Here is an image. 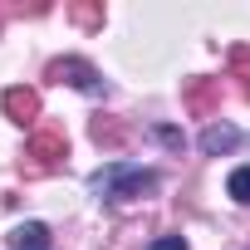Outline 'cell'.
<instances>
[{"mask_svg":"<svg viewBox=\"0 0 250 250\" xmlns=\"http://www.w3.org/2000/svg\"><path fill=\"white\" fill-rule=\"evenodd\" d=\"M152 187H157V172L138 167V162H108L103 172H93V191L103 201H133V196H143Z\"/></svg>","mask_w":250,"mask_h":250,"instance_id":"cell-1","label":"cell"},{"mask_svg":"<svg viewBox=\"0 0 250 250\" xmlns=\"http://www.w3.org/2000/svg\"><path fill=\"white\" fill-rule=\"evenodd\" d=\"M235 143H240V133L230 128V123H211V128L201 133V147H206L211 157H216V152H230Z\"/></svg>","mask_w":250,"mask_h":250,"instance_id":"cell-2","label":"cell"},{"mask_svg":"<svg viewBox=\"0 0 250 250\" xmlns=\"http://www.w3.org/2000/svg\"><path fill=\"white\" fill-rule=\"evenodd\" d=\"M15 245H20V250H49V230H44L40 221H30V226L15 230Z\"/></svg>","mask_w":250,"mask_h":250,"instance_id":"cell-3","label":"cell"},{"mask_svg":"<svg viewBox=\"0 0 250 250\" xmlns=\"http://www.w3.org/2000/svg\"><path fill=\"white\" fill-rule=\"evenodd\" d=\"M226 191H230L240 206H250V167H235V172H230V182H226Z\"/></svg>","mask_w":250,"mask_h":250,"instance_id":"cell-4","label":"cell"},{"mask_svg":"<svg viewBox=\"0 0 250 250\" xmlns=\"http://www.w3.org/2000/svg\"><path fill=\"white\" fill-rule=\"evenodd\" d=\"M147 250H187V240H182V235H157Z\"/></svg>","mask_w":250,"mask_h":250,"instance_id":"cell-5","label":"cell"}]
</instances>
